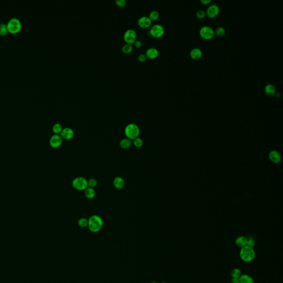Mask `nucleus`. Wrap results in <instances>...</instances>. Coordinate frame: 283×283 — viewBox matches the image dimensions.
<instances>
[{
  "mask_svg": "<svg viewBox=\"0 0 283 283\" xmlns=\"http://www.w3.org/2000/svg\"><path fill=\"white\" fill-rule=\"evenodd\" d=\"M88 227L89 230L92 232H97L100 231L103 226V219L98 215H92L88 219Z\"/></svg>",
  "mask_w": 283,
  "mask_h": 283,
  "instance_id": "nucleus-1",
  "label": "nucleus"
},
{
  "mask_svg": "<svg viewBox=\"0 0 283 283\" xmlns=\"http://www.w3.org/2000/svg\"><path fill=\"white\" fill-rule=\"evenodd\" d=\"M240 255L243 261L248 263L254 260L255 256V252L253 248L246 246L241 248Z\"/></svg>",
  "mask_w": 283,
  "mask_h": 283,
  "instance_id": "nucleus-2",
  "label": "nucleus"
},
{
  "mask_svg": "<svg viewBox=\"0 0 283 283\" xmlns=\"http://www.w3.org/2000/svg\"><path fill=\"white\" fill-rule=\"evenodd\" d=\"M124 134L128 139L133 141L138 137L140 134V129L136 124H128L124 129Z\"/></svg>",
  "mask_w": 283,
  "mask_h": 283,
  "instance_id": "nucleus-3",
  "label": "nucleus"
},
{
  "mask_svg": "<svg viewBox=\"0 0 283 283\" xmlns=\"http://www.w3.org/2000/svg\"><path fill=\"white\" fill-rule=\"evenodd\" d=\"M6 25L8 31L12 34H16L20 32L22 26L21 21L17 17L11 18L7 22Z\"/></svg>",
  "mask_w": 283,
  "mask_h": 283,
  "instance_id": "nucleus-4",
  "label": "nucleus"
},
{
  "mask_svg": "<svg viewBox=\"0 0 283 283\" xmlns=\"http://www.w3.org/2000/svg\"><path fill=\"white\" fill-rule=\"evenodd\" d=\"M72 185L75 189L79 191L85 190L88 188V180L84 177H77L72 182Z\"/></svg>",
  "mask_w": 283,
  "mask_h": 283,
  "instance_id": "nucleus-5",
  "label": "nucleus"
},
{
  "mask_svg": "<svg viewBox=\"0 0 283 283\" xmlns=\"http://www.w3.org/2000/svg\"><path fill=\"white\" fill-rule=\"evenodd\" d=\"M164 28L162 25L156 24L153 25L150 29L148 32L150 35L155 38H160L164 34Z\"/></svg>",
  "mask_w": 283,
  "mask_h": 283,
  "instance_id": "nucleus-6",
  "label": "nucleus"
},
{
  "mask_svg": "<svg viewBox=\"0 0 283 283\" xmlns=\"http://www.w3.org/2000/svg\"><path fill=\"white\" fill-rule=\"evenodd\" d=\"M124 41L127 44H131L134 43L137 40V33L134 29H128L124 32Z\"/></svg>",
  "mask_w": 283,
  "mask_h": 283,
  "instance_id": "nucleus-7",
  "label": "nucleus"
},
{
  "mask_svg": "<svg viewBox=\"0 0 283 283\" xmlns=\"http://www.w3.org/2000/svg\"><path fill=\"white\" fill-rule=\"evenodd\" d=\"M200 34L203 39L209 40L212 39L215 34V31L213 29L209 26H205L202 27L200 31Z\"/></svg>",
  "mask_w": 283,
  "mask_h": 283,
  "instance_id": "nucleus-8",
  "label": "nucleus"
},
{
  "mask_svg": "<svg viewBox=\"0 0 283 283\" xmlns=\"http://www.w3.org/2000/svg\"><path fill=\"white\" fill-rule=\"evenodd\" d=\"M63 143V139L60 135H54L49 140L50 145L53 148H58L61 146Z\"/></svg>",
  "mask_w": 283,
  "mask_h": 283,
  "instance_id": "nucleus-9",
  "label": "nucleus"
},
{
  "mask_svg": "<svg viewBox=\"0 0 283 283\" xmlns=\"http://www.w3.org/2000/svg\"><path fill=\"white\" fill-rule=\"evenodd\" d=\"M219 7L216 4H212L210 6L206 12V14L210 18H214L216 17L219 14Z\"/></svg>",
  "mask_w": 283,
  "mask_h": 283,
  "instance_id": "nucleus-10",
  "label": "nucleus"
},
{
  "mask_svg": "<svg viewBox=\"0 0 283 283\" xmlns=\"http://www.w3.org/2000/svg\"><path fill=\"white\" fill-rule=\"evenodd\" d=\"M60 136L62 139L65 140H70L74 137V132L70 128H64L61 131Z\"/></svg>",
  "mask_w": 283,
  "mask_h": 283,
  "instance_id": "nucleus-11",
  "label": "nucleus"
},
{
  "mask_svg": "<svg viewBox=\"0 0 283 283\" xmlns=\"http://www.w3.org/2000/svg\"><path fill=\"white\" fill-rule=\"evenodd\" d=\"M138 25L143 28H146L152 25V20L148 16H142L138 19Z\"/></svg>",
  "mask_w": 283,
  "mask_h": 283,
  "instance_id": "nucleus-12",
  "label": "nucleus"
},
{
  "mask_svg": "<svg viewBox=\"0 0 283 283\" xmlns=\"http://www.w3.org/2000/svg\"><path fill=\"white\" fill-rule=\"evenodd\" d=\"M145 54L149 59H156L159 55V51L155 48H149L146 50Z\"/></svg>",
  "mask_w": 283,
  "mask_h": 283,
  "instance_id": "nucleus-13",
  "label": "nucleus"
},
{
  "mask_svg": "<svg viewBox=\"0 0 283 283\" xmlns=\"http://www.w3.org/2000/svg\"><path fill=\"white\" fill-rule=\"evenodd\" d=\"M202 53L201 49L198 48H195L191 50L190 52V57L194 60H198L202 57Z\"/></svg>",
  "mask_w": 283,
  "mask_h": 283,
  "instance_id": "nucleus-14",
  "label": "nucleus"
},
{
  "mask_svg": "<svg viewBox=\"0 0 283 283\" xmlns=\"http://www.w3.org/2000/svg\"><path fill=\"white\" fill-rule=\"evenodd\" d=\"M113 185L117 189H121L124 186V180L120 177H116L113 180Z\"/></svg>",
  "mask_w": 283,
  "mask_h": 283,
  "instance_id": "nucleus-15",
  "label": "nucleus"
},
{
  "mask_svg": "<svg viewBox=\"0 0 283 283\" xmlns=\"http://www.w3.org/2000/svg\"><path fill=\"white\" fill-rule=\"evenodd\" d=\"M235 244L238 247L242 248L246 246L247 244V238L244 236H240L236 238Z\"/></svg>",
  "mask_w": 283,
  "mask_h": 283,
  "instance_id": "nucleus-16",
  "label": "nucleus"
},
{
  "mask_svg": "<svg viewBox=\"0 0 283 283\" xmlns=\"http://www.w3.org/2000/svg\"><path fill=\"white\" fill-rule=\"evenodd\" d=\"M269 157L270 160L274 163H279L281 159L279 153L275 150H273L270 152Z\"/></svg>",
  "mask_w": 283,
  "mask_h": 283,
  "instance_id": "nucleus-17",
  "label": "nucleus"
},
{
  "mask_svg": "<svg viewBox=\"0 0 283 283\" xmlns=\"http://www.w3.org/2000/svg\"><path fill=\"white\" fill-rule=\"evenodd\" d=\"M84 194L85 196L88 199H92L95 196V190L94 189V188L88 187L84 190Z\"/></svg>",
  "mask_w": 283,
  "mask_h": 283,
  "instance_id": "nucleus-18",
  "label": "nucleus"
},
{
  "mask_svg": "<svg viewBox=\"0 0 283 283\" xmlns=\"http://www.w3.org/2000/svg\"><path fill=\"white\" fill-rule=\"evenodd\" d=\"M240 283H255V281L248 274H243L240 277Z\"/></svg>",
  "mask_w": 283,
  "mask_h": 283,
  "instance_id": "nucleus-19",
  "label": "nucleus"
},
{
  "mask_svg": "<svg viewBox=\"0 0 283 283\" xmlns=\"http://www.w3.org/2000/svg\"><path fill=\"white\" fill-rule=\"evenodd\" d=\"M265 94L269 96H273L276 94V88L272 84H268L265 87Z\"/></svg>",
  "mask_w": 283,
  "mask_h": 283,
  "instance_id": "nucleus-20",
  "label": "nucleus"
},
{
  "mask_svg": "<svg viewBox=\"0 0 283 283\" xmlns=\"http://www.w3.org/2000/svg\"><path fill=\"white\" fill-rule=\"evenodd\" d=\"M132 145V142L128 138H124L121 140L120 143V145L122 148H129Z\"/></svg>",
  "mask_w": 283,
  "mask_h": 283,
  "instance_id": "nucleus-21",
  "label": "nucleus"
},
{
  "mask_svg": "<svg viewBox=\"0 0 283 283\" xmlns=\"http://www.w3.org/2000/svg\"><path fill=\"white\" fill-rule=\"evenodd\" d=\"M122 50L124 54H130L133 50V46L130 44H126L122 47Z\"/></svg>",
  "mask_w": 283,
  "mask_h": 283,
  "instance_id": "nucleus-22",
  "label": "nucleus"
},
{
  "mask_svg": "<svg viewBox=\"0 0 283 283\" xmlns=\"http://www.w3.org/2000/svg\"><path fill=\"white\" fill-rule=\"evenodd\" d=\"M8 31L7 29V25L4 23H0V35H5L7 34Z\"/></svg>",
  "mask_w": 283,
  "mask_h": 283,
  "instance_id": "nucleus-23",
  "label": "nucleus"
},
{
  "mask_svg": "<svg viewBox=\"0 0 283 283\" xmlns=\"http://www.w3.org/2000/svg\"><path fill=\"white\" fill-rule=\"evenodd\" d=\"M63 128L62 126L60 124H54L53 126V132L55 135H58L59 133H60L61 131H62Z\"/></svg>",
  "mask_w": 283,
  "mask_h": 283,
  "instance_id": "nucleus-24",
  "label": "nucleus"
},
{
  "mask_svg": "<svg viewBox=\"0 0 283 283\" xmlns=\"http://www.w3.org/2000/svg\"><path fill=\"white\" fill-rule=\"evenodd\" d=\"M88 219L86 218H81L78 221L79 226L82 228H85L88 226Z\"/></svg>",
  "mask_w": 283,
  "mask_h": 283,
  "instance_id": "nucleus-25",
  "label": "nucleus"
},
{
  "mask_svg": "<svg viewBox=\"0 0 283 283\" xmlns=\"http://www.w3.org/2000/svg\"><path fill=\"white\" fill-rule=\"evenodd\" d=\"M231 275L232 278H240L242 275V272L240 269L234 268L232 270L231 272Z\"/></svg>",
  "mask_w": 283,
  "mask_h": 283,
  "instance_id": "nucleus-26",
  "label": "nucleus"
},
{
  "mask_svg": "<svg viewBox=\"0 0 283 283\" xmlns=\"http://www.w3.org/2000/svg\"><path fill=\"white\" fill-rule=\"evenodd\" d=\"M159 17V12L157 11L154 10V11H151L150 13H149V17L152 20V21H155L158 19Z\"/></svg>",
  "mask_w": 283,
  "mask_h": 283,
  "instance_id": "nucleus-27",
  "label": "nucleus"
},
{
  "mask_svg": "<svg viewBox=\"0 0 283 283\" xmlns=\"http://www.w3.org/2000/svg\"><path fill=\"white\" fill-rule=\"evenodd\" d=\"M215 33L216 34V35H217L218 37H223V35L225 34L226 33V31L225 29L223 27H218L216 29V31H215Z\"/></svg>",
  "mask_w": 283,
  "mask_h": 283,
  "instance_id": "nucleus-28",
  "label": "nucleus"
},
{
  "mask_svg": "<svg viewBox=\"0 0 283 283\" xmlns=\"http://www.w3.org/2000/svg\"><path fill=\"white\" fill-rule=\"evenodd\" d=\"M133 144L137 148H141L143 145V141L141 138L137 137L133 140Z\"/></svg>",
  "mask_w": 283,
  "mask_h": 283,
  "instance_id": "nucleus-29",
  "label": "nucleus"
},
{
  "mask_svg": "<svg viewBox=\"0 0 283 283\" xmlns=\"http://www.w3.org/2000/svg\"><path fill=\"white\" fill-rule=\"evenodd\" d=\"M98 184L97 181L94 178H91L89 180H88V187L89 188H94L97 186Z\"/></svg>",
  "mask_w": 283,
  "mask_h": 283,
  "instance_id": "nucleus-30",
  "label": "nucleus"
},
{
  "mask_svg": "<svg viewBox=\"0 0 283 283\" xmlns=\"http://www.w3.org/2000/svg\"><path fill=\"white\" fill-rule=\"evenodd\" d=\"M247 246L252 248L253 247H255V240L253 239V238H252V237L247 238Z\"/></svg>",
  "mask_w": 283,
  "mask_h": 283,
  "instance_id": "nucleus-31",
  "label": "nucleus"
},
{
  "mask_svg": "<svg viewBox=\"0 0 283 283\" xmlns=\"http://www.w3.org/2000/svg\"><path fill=\"white\" fill-rule=\"evenodd\" d=\"M206 12L202 10H199L196 13V17L198 19H203L206 16Z\"/></svg>",
  "mask_w": 283,
  "mask_h": 283,
  "instance_id": "nucleus-32",
  "label": "nucleus"
},
{
  "mask_svg": "<svg viewBox=\"0 0 283 283\" xmlns=\"http://www.w3.org/2000/svg\"><path fill=\"white\" fill-rule=\"evenodd\" d=\"M116 4L118 6L122 7L126 6L127 2L126 0H116Z\"/></svg>",
  "mask_w": 283,
  "mask_h": 283,
  "instance_id": "nucleus-33",
  "label": "nucleus"
},
{
  "mask_svg": "<svg viewBox=\"0 0 283 283\" xmlns=\"http://www.w3.org/2000/svg\"><path fill=\"white\" fill-rule=\"evenodd\" d=\"M147 59V57L145 54H141L138 55V59L140 62H144Z\"/></svg>",
  "mask_w": 283,
  "mask_h": 283,
  "instance_id": "nucleus-34",
  "label": "nucleus"
},
{
  "mask_svg": "<svg viewBox=\"0 0 283 283\" xmlns=\"http://www.w3.org/2000/svg\"><path fill=\"white\" fill-rule=\"evenodd\" d=\"M135 46L137 48H140L142 46V43L140 40H136L134 42Z\"/></svg>",
  "mask_w": 283,
  "mask_h": 283,
  "instance_id": "nucleus-35",
  "label": "nucleus"
},
{
  "mask_svg": "<svg viewBox=\"0 0 283 283\" xmlns=\"http://www.w3.org/2000/svg\"><path fill=\"white\" fill-rule=\"evenodd\" d=\"M232 283H240V278H232L231 279Z\"/></svg>",
  "mask_w": 283,
  "mask_h": 283,
  "instance_id": "nucleus-36",
  "label": "nucleus"
},
{
  "mask_svg": "<svg viewBox=\"0 0 283 283\" xmlns=\"http://www.w3.org/2000/svg\"><path fill=\"white\" fill-rule=\"evenodd\" d=\"M201 2L205 5H207L210 4L211 2V0H201Z\"/></svg>",
  "mask_w": 283,
  "mask_h": 283,
  "instance_id": "nucleus-37",
  "label": "nucleus"
},
{
  "mask_svg": "<svg viewBox=\"0 0 283 283\" xmlns=\"http://www.w3.org/2000/svg\"><path fill=\"white\" fill-rule=\"evenodd\" d=\"M156 283V282H151V283Z\"/></svg>",
  "mask_w": 283,
  "mask_h": 283,
  "instance_id": "nucleus-38",
  "label": "nucleus"
},
{
  "mask_svg": "<svg viewBox=\"0 0 283 283\" xmlns=\"http://www.w3.org/2000/svg\"><path fill=\"white\" fill-rule=\"evenodd\" d=\"M162 283H166V282H162Z\"/></svg>",
  "mask_w": 283,
  "mask_h": 283,
  "instance_id": "nucleus-39",
  "label": "nucleus"
}]
</instances>
